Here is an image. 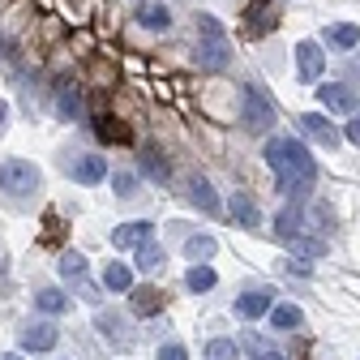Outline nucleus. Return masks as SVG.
<instances>
[{
  "label": "nucleus",
  "mask_w": 360,
  "mask_h": 360,
  "mask_svg": "<svg viewBox=\"0 0 360 360\" xmlns=\"http://www.w3.org/2000/svg\"><path fill=\"white\" fill-rule=\"evenodd\" d=\"M266 163H270V172H275L279 193H288V198L304 193L313 180H318V163H313V155L296 138H270L266 142Z\"/></svg>",
  "instance_id": "obj_1"
},
{
  "label": "nucleus",
  "mask_w": 360,
  "mask_h": 360,
  "mask_svg": "<svg viewBox=\"0 0 360 360\" xmlns=\"http://www.w3.org/2000/svg\"><path fill=\"white\" fill-rule=\"evenodd\" d=\"M228 60H232V43H228V34H223L219 18L202 13L198 18V65L219 73V69H228Z\"/></svg>",
  "instance_id": "obj_2"
},
{
  "label": "nucleus",
  "mask_w": 360,
  "mask_h": 360,
  "mask_svg": "<svg viewBox=\"0 0 360 360\" xmlns=\"http://www.w3.org/2000/svg\"><path fill=\"white\" fill-rule=\"evenodd\" d=\"M0 189H5V193H34L39 189V167L30 159L0 163Z\"/></svg>",
  "instance_id": "obj_3"
},
{
  "label": "nucleus",
  "mask_w": 360,
  "mask_h": 360,
  "mask_svg": "<svg viewBox=\"0 0 360 360\" xmlns=\"http://www.w3.org/2000/svg\"><path fill=\"white\" fill-rule=\"evenodd\" d=\"M240 124H245L249 133H262V129H270V124H275V108H270V99L262 95L257 86H245V108H240Z\"/></svg>",
  "instance_id": "obj_4"
},
{
  "label": "nucleus",
  "mask_w": 360,
  "mask_h": 360,
  "mask_svg": "<svg viewBox=\"0 0 360 360\" xmlns=\"http://www.w3.org/2000/svg\"><path fill=\"white\" fill-rule=\"evenodd\" d=\"M245 26H249V34H253V39L270 34V30L279 26V5H275V0H249V9H245Z\"/></svg>",
  "instance_id": "obj_5"
},
{
  "label": "nucleus",
  "mask_w": 360,
  "mask_h": 360,
  "mask_svg": "<svg viewBox=\"0 0 360 360\" xmlns=\"http://www.w3.org/2000/svg\"><path fill=\"white\" fill-rule=\"evenodd\" d=\"M322 69H326L322 48H318V43H300V48H296V73H300V82H318Z\"/></svg>",
  "instance_id": "obj_6"
},
{
  "label": "nucleus",
  "mask_w": 360,
  "mask_h": 360,
  "mask_svg": "<svg viewBox=\"0 0 360 360\" xmlns=\"http://www.w3.org/2000/svg\"><path fill=\"white\" fill-rule=\"evenodd\" d=\"M167 296L159 288H129V309L138 313V318H155V313H163Z\"/></svg>",
  "instance_id": "obj_7"
},
{
  "label": "nucleus",
  "mask_w": 360,
  "mask_h": 360,
  "mask_svg": "<svg viewBox=\"0 0 360 360\" xmlns=\"http://www.w3.org/2000/svg\"><path fill=\"white\" fill-rule=\"evenodd\" d=\"M300 133H304V138H313V142H322V146H339V129L326 116H318V112H304L300 116Z\"/></svg>",
  "instance_id": "obj_8"
},
{
  "label": "nucleus",
  "mask_w": 360,
  "mask_h": 360,
  "mask_svg": "<svg viewBox=\"0 0 360 360\" xmlns=\"http://www.w3.org/2000/svg\"><path fill=\"white\" fill-rule=\"evenodd\" d=\"M150 236H155V228L146 219H138V223H120V228L112 232V245H120V249H142V245H150Z\"/></svg>",
  "instance_id": "obj_9"
},
{
  "label": "nucleus",
  "mask_w": 360,
  "mask_h": 360,
  "mask_svg": "<svg viewBox=\"0 0 360 360\" xmlns=\"http://www.w3.org/2000/svg\"><path fill=\"white\" fill-rule=\"evenodd\" d=\"M56 339H60V330H56L52 322H30V326L22 330V347H26V352H52Z\"/></svg>",
  "instance_id": "obj_10"
},
{
  "label": "nucleus",
  "mask_w": 360,
  "mask_h": 360,
  "mask_svg": "<svg viewBox=\"0 0 360 360\" xmlns=\"http://www.w3.org/2000/svg\"><path fill=\"white\" fill-rule=\"evenodd\" d=\"M275 309V292H266V288H249L245 296H236V313L240 318H262V313Z\"/></svg>",
  "instance_id": "obj_11"
},
{
  "label": "nucleus",
  "mask_w": 360,
  "mask_h": 360,
  "mask_svg": "<svg viewBox=\"0 0 360 360\" xmlns=\"http://www.w3.org/2000/svg\"><path fill=\"white\" fill-rule=\"evenodd\" d=\"M69 176L77 180V185H99V180L108 176V163H103L99 155H82V159L69 167Z\"/></svg>",
  "instance_id": "obj_12"
},
{
  "label": "nucleus",
  "mask_w": 360,
  "mask_h": 360,
  "mask_svg": "<svg viewBox=\"0 0 360 360\" xmlns=\"http://www.w3.org/2000/svg\"><path fill=\"white\" fill-rule=\"evenodd\" d=\"M318 95H322V103H326L330 112H352V108H356V95H352V90H347V86H339V82H330V86H322V90H318Z\"/></svg>",
  "instance_id": "obj_13"
},
{
  "label": "nucleus",
  "mask_w": 360,
  "mask_h": 360,
  "mask_svg": "<svg viewBox=\"0 0 360 360\" xmlns=\"http://www.w3.org/2000/svg\"><path fill=\"white\" fill-rule=\"evenodd\" d=\"M232 219L240 223V228H262V210H257V202L245 198V193L232 198Z\"/></svg>",
  "instance_id": "obj_14"
},
{
  "label": "nucleus",
  "mask_w": 360,
  "mask_h": 360,
  "mask_svg": "<svg viewBox=\"0 0 360 360\" xmlns=\"http://www.w3.org/2000/svg\"><path fill=\"white\" fill-rule=\"evenodd\" d=\"M95 133H99L103 142H116V146L133 142V129H129V124H120L116 116H103V120H95Z\"/></svg>",
  "instance_id": "obj_15"
},
{
  "label": "nucleus",
  "mask_w": 360,
  "mask_h": 360,
  "mask_svg": "<svg viewBox=\"0 0 360 360\" xmlns=\"http://www.w3.org/2000/svg\"><path fill=\"white\" fill-rule=\"evenodd\" d=\"M189 202H193V206H202L206 214H214V210H219V198H214V189H210V180H202V176H193V180H189Z\"/></svg>",
  "instance_id": "obj_16"
},
{
  "label": "nucleus",
  "mask_w": 360,
  "mask_h": 360,
  "mask_svg": "<svg viewBox=\"0 0 360 360\" xmlns=\"http://www.w3.org/2000/svg\"><path fill=\"white\" fill-rule=\"evenodd\" d=\"M133 18H138L146 30H167V26H172L167 5H138V13H133Z\"/></svg>",
  "instance_id": "obj_17"
},
{
  "label": "nucleus",
  "mask_w": 360,
  "mask_h": 360,
  "mask_svg": "<svg viewBox=\"0 0 360 360\" xmlns=\"http://www.w3.org/2000/svg\"><path fill=\"white\" fill-rule=\"evenodd\" d=\"M56 112L65 116V120H77L82 116V99H77V86H56Z\"/></svg>",
  "instance_id": "obj_18"
},
{
  "label": "nucleus",
  "mask_w": 360,
  "mask_h": 360,
  "mask_svg": "<svg viewBox=\"0 0 360 360\" xmlns=\"http://www.w3.org/2000/svg\"><path fill=\"white\" fill-rule=\"evenodd\" d=\"M300 322H304V313L296 304H275V309H270V326H275V330H292Z\"/></svg>",
  "instance_id": "obj_19"
},
{
  "label": "nucleus",
  "mask_w": 360,
  "mask_h": 360,
  "mask_svg": "<svg viewBox=\"0 0 360 360\" xmlns=\"http://www.w3.org/2000/svg\"><path fill=\"white\" fill-rule=\"evenodd\" d=\"M326 43H335V48H356L360 30L352 22H335V26H326Z\"/></svg>",
  "instance_id": "obj_20"
},
{
  "label": "nucleus",
  "mask_w": 360,
  "mask_h": 360,
  "mask_svg": "<svg viewBox=\"0 0 360 360\" xmlns=\"http://www.w3.org/2000/svg\"><path fill=\"white\" fill-rule=\"evenodd\" d=\"M275 236H279V240H296V236H300V210H296V206H288V210L275 219Z\"/></svg>",
  "instance_id": "obj_21"
},
{
  "label": "nucleus",
  "mask_w": 360,
  "mask_h": 360,
  "mask_svg": "<svg viewBox=\"0 0 360 360\" xmlns=\"http://www.w3.org/2000/svg\"><path fill=\"white\" fill-rule=\"evenodd\" d=\"M56 270L65 279H86V257L82 253H73V249H65L60 253V262H56Z\"/></svg>",
  "instance_id": "obj_22"
},
{
  "label": "nucleus",
  "mask_w": 360,
  "mask_h": 360,
  "mask_svg": "<svg viewBox=\"0 0 360 360\" xmlns=\"http://www.w3.org/2000/svg\"><path fill=\"white\" fill-rule=\"evenodd\" d=\"M245 352H249L253 360H283V352H279V347H270L262 335H245Z\"/></svg>",
  "instance_id": "obj_23"
},
{
  "label": "nucleus",
  "mask_w": 360,
  "mask_h": 360,
  "mask_svg": "<svg viewBox=\"0 0 360 360\" xmlns=\"http://www.w3.org/2000/svg\"><path fill=\"white\" fill-rule=\"evenodd\" d=\"M103 283H108L112 292H129V288H133V270L116 262V266H108V270H103Z\"/></svg>",
  "instance_id": "obj_24"
},
{
  "label": "nucleus",
  "mask_w": 360,
  "mask_h": 360,
  "mask_svg": "<svg viewBox=\"0 0 360 360\" xmlns=\"http://www.w3.org/2000/svg\"><path fill=\"white\" fill-rule=\"evenodd\" d=\"M34 304H39L43 313H65V309H69V296L56 292V288H43V292L34 296Z\"/></svg>",
  "instance_id": "obj_25"
},
{
  "label": "nucleus",
  "mask_w": 360,
  "mask_h": 360,
  "mask_svg": "<svg viewBox=\"0 0 360 360\" xmlns=\"http://www.w3.org/2000/svg\"><path fill=\"white\" fill-rule=\"evenodd\" d=\"M185 283H189V292H210L214 288V270L210 266H189Z\"/></svg>",
  "instance_id": "obj_26"
},
{
  "label": "nucleus",
  "mask_w": 360,
  "mask_h": 360,
  "mask_svg": "<svg viewBox=\"0 0 360 360\" xmlns=\"http://www.w3.org/2000/svg\"><path fill=\"white\" fill-rule=\"evenodd\" d=\"M142 167L155 176V180H163V185H167V176H172V167L163 163V155L159 150H142Z\"/></svg>",
  "instance_id": "obj_27"
},
{
  "label": "nucleus",
  "mask_w": 360,
  "mask_h": 360,
  "mask_svg": "<svg viewBox=\"0 0 360 360\" xmlns=\"http://www.w3.org/2000/svg\"><path fill=\"white\" fill-rule=\"evenodd\" d=\"M206 360H236V343L232 339H210L206 343Z\"/></svg>",
  "instance_id": "obj_28"
},
{
  "label": "nucleus",
  "mask_w": 360,
  "mask_h": 360,
  "mask_svg": "<svg viewBox=\"0 0 360 360\" xmlns=\"http://www.w3.org/2000/svg\"><path fill=\"white\" fill-rule=\"evenodd\" d=\"M214 249H219V245H214L210 236H189V240H185V253H189V257H214Z\"/></svg>",
  "instance_id": "obj_29"
},
{
  "label": "nucleus",
  "mask_w": 360,
  "mask_h": 360,
  "mask_svg": "<svg viewBox=\"0 0 360 360\" xmlns=\"http://www.w3.org/2000/svg\"><path fill=\"white\" fill-rule=\"evenodd\" d=\"M138 266H142V270H159V266H163V249H159V245H142V249H138Z\"/></svg>",
  "instance_id": "obj_30"
},
{
  "label": "nucleus",
  "mask_w": 360,
  "mask_h": 360,
  "mask_svg": "<svg viewBox=\"0 0 360 360\" xmlns=\"http://www.w3.org/2000/svg\"><path fill=\"white\" fill-rule=\"evenodd\" d=\"M112 185H116V193H120V198H133V193H138V176H133V172H120Z\"/></svg>",
  "instance_id": "obj_31"
},
{
  "label": "nucleus",
  "mask_w": 360,
  "mask_h": 360,
  "mask_svg": "<svg viewBox=\"0 0 360 360\" xmlns=\"http://www.w3.org/2000/svg\"><path fill=\"white\" fill-rule=\"evenodd\" d=\"M292 249H300V253H313V257H322L326 253V245L322 240H309V236H296V240H288Z\"/></svg>",
  "instance_id": "obj_32"
},
{
  "label": "nucleus",
  "mask_w": 360,
  "mask_h": 360,
  "mask_svg": "<svg viewBox=\"0 0 360 360\" xmlns=\"http://www.w3.org/2000/svg\"><path fill=\"white\" fill-rule=\"evenodd\" d=\"M99 326H103V335H108L112 343H124V335H120V318H112V313H103V318H99Z\"/></svg>",
  "instance_id": "obj_33"
},
{
  "label": "nucleus",
  "mask_w": 360,
  "mask_h": 360,
  "mask_svg": "<svg viewBox=\"0 0 360 360\" xmlns=\"http://www.w3.org/2000/svg\"><path fill=\"white\" fill-rule=\"evenodd\" d=\"M159 360H185V347H176V343L172 347H159Z\"/></svg>",
  "instance_id": "obj_34"
},
{
  "label": "nucleus",
  "mask_w": 360,
  "mask_h": 360,
  "mask_svg": "<svg viewBox=\"0 0 360 360\" xmlns=\"http://www.w3.org/2000/svg\"><path fill=\"white\" fill-rule=\"evenodd\" d=\"M347 142H356V146H360V112H356V120L347 124Z\"/></svg>",
  "instance_id": "obj_35"
},
{
  "label": "nucleus",
  "mask_w": 360,
  "mask_h": 360,
  "mask_svg": "<svg viewBox=\"0 0 360 360\" xmlns=\"http://www.w3.org/2000/svg\"><path fill=\"white\" fill-rule=\"evenodd\" d=\"M0 360H26L22 352H5V356H0Z\"/></svg>",
  "instance_id": "obj_36"
},
{
  "label": "nucleus",
  "mask_w": 360,
  "mask_h": 360,
  "mask_svg": "<svg viewBox=\"0 0 360 360\" xmlns=\"http://www.w3.org/2000/svg\"><path fill=\"white\" fill-rule=\"evenodd\" d=\"M5 120H9V108H5V103H0V124H5Z\"/></svg>",
  "instance_id": "obj_37"
},
{
  "label": "nucleus",
  "mask_w": 360,
  "mask_h": 360,
  "mask_svg": "<svg viewBox=\"0 0 360 360\" xmlns=\"http://www.w3.org/2000/svg\"><path fill=\"white\" fill-rule=\"evenodd\" d=\"M0 52H9V43H5V39H0Z\"/></svg>",
  "instance_id": "obj_38"
}]
</instances>
